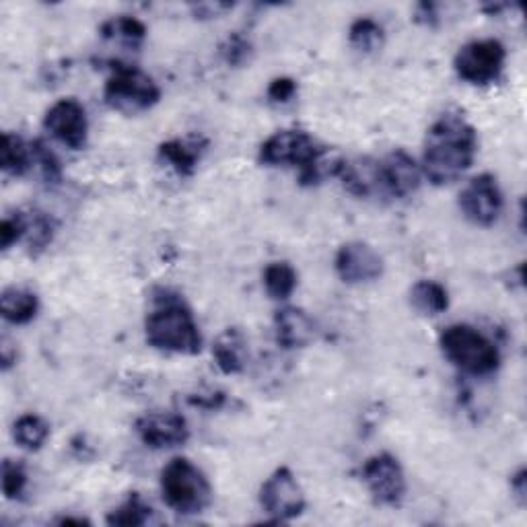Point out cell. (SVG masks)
Here are the masks:
<instances>
[{"label": "cell", "mask_w": 527, "mask_h": 527, "mask_svg": "<svg viewBox=\"0 0 527 527\" xmlns=\"http://www.w3.org/2000/svg\"><path fill=\"white\" fill-rule=\"evenodd\" d=\"M478 153L476 128L462 114H443L427 132L423 173L433 186L458 182Z\"/></svg>", "instance_id": "obj_1"}, {"label": "cell", "mask_w": 527, "mask_h": 527, "mask_svg": "<svg viewBox=\"0 0 527 527\" xmlns=\"http://www.w3.org/2000/svg\"><path fill=\"white\" fill-rule=\"evenodd\" d=\"M147 342L165 353L198 355L202 350V336L192 311L186 303L169 293L155 299V309L145 322Z\"/></svg>", "instance_id": "obj_2"}, {"label": "cell", "mask_w": 527, "mask_h": 527, "mask_svg": "<svg viewBox=\"0 0 527 527\" xmlns=\"http://www.w3.org/2000/svg\"><path fill=\"white\" fill-rule=\"evenodd\" d=\"M324 147L303 130H278L260 147V163L268 167H295L303 186L320 182Z\"/></svg>", "instance_id": "obj_3"}, {"label": "cell", "mask_w": 527, "mask_h": 527, "mask_svg": "<svg viewBox=\"0 0 527 527\" xmlns=\"http://www.w3.org/2000/svg\"><path fill=\"white\" fill-rule=\"evenodd\" d=\"M161 493L169 509L180 515L202 513L213 503V486L186 458L171 460L161 472Z\"/></svg>", "instance_id": "obj_4"}, {"label": "cell", "mask_w": 527, "mask_h": 527, "mask_svg": "<svg viewBox=\"0 0 527 527\" xmlns=\"http://www.w3.org/2000/svg\"><path fill=\"white\" fill-rule=\"evenodd\" d=\"M441 350L451 365L474 377L493 375L501 365L499 348L466 324L449 326L441 334Z\"/></svg>", "instance_id": "obj_5"}, {"label": "cell", "mask_w": 527, "mask_h": 527, "mask_svg": "<svg viewBox=\"0 0 527 527\" xmlns=\"http://www.w3.org/2000/svg\"><path fill=\"white\" fill-rule=\"evenodd\" d=\"M103 99L112 110L134 116L155 108L161 99V89L145 70L112 62V75L105 81Z\"/></svg>", "instance_id": "obj_6"}, {"label": "cell", "mask_w": 527, "mask_h": 527, "mask_svg": "<svg viewBox=\"0 0 527 527\" xmlns=\"http://www.w3.org/2000/svg\"><path fill=\"white\" fill-rule=\"evenodd\" d=\"M505 60L507 50L499 40H474L455 54L453 68L458 77L470 85H490L501 77Z\"/></svg>", "instance_id": "obj_7"}, {"label": "cell", "mask_w": 527, "mask_h": 527, "mask_svg": "<svg viewBox=\"0 0 527 527\" xmlns=\"http://www.w3.org/2000/svg\"><path fill=\"white\" fill-rule=\"evenodd\" d=\"M361 478L377 505L396 507L406 495V476L390 453H377L361 468Z\"/></svg>", "instance_id": "obj_8"}, {"label": "cell", "mask_w": 527, "mask_h": 527, "mask_svg": "<svg viewBox=\"0 0 527 527\" xmlns=\"http://www.w3.org/2000/svg\"><path fill=\"white\" fill-rule=\"evenodd\" d=\"M260 505L274 521H289L305 511V493L289 468L274 470L260 490Z\"/></svg>", "instance_id": "obj_9"}, {"label": "cell", "mask_w": 527, "mask_h": 527, "mask_svg": "<svg viewBox=\"0 0 527 527\" xmlns=\"http://www.w3.org/2000/svg\"><path fill=\"white\" fill-rule=\"evenodd\" d=\"M460 210L470 223L478 227L495 225L503 210V192L495 175H476L460 194Z\"/></svg>", "instance_id": "obj_10"}, {"label": "cell", "mask_w": 527, "mask_h": 527, "mask_svg": "<svg viewBox=\"0 0 527 527\" xmlns=\"http://www.w3.org/2000/svg\"><path fill=\"white\" fill-rule=\"evenodd\" d=\"M44 128L50 132V136L58 140V143L73 151H81L87 145L89 120L85 108L75 97L56 101L46 112Z\"/></svg>", "instance_id": "obj_11"}, {"label": "cell", "mask_w": 527, "mask_h": 527, "mask_svg": "<svg viewBox=\"0 0 527 527\" xmlns=\"http://www.w3.org/2000/svg\"><path fill=\"white\" fill-rule=\"evenodd\" d=\"M334 268L346 285L373 283L383 274V258L365 241H348L338 250Z\"/></svg>", "instance_id": "obj_12"}, {"label": "cell", "mask_w": 527, "mask_h": 527, "mask_svg": "<svg viewBox=\"0 0 527 527\" xmlns=\"http://www.w3.org/2000/svg\"><path fill=\"white\" fill-rule=\"evenodd\" d=\"M420 186V167L406 151H392L377 161V190L385 196L404 200Z\"/></svg>", "instance_id": "obj_13"}, {"label": "cell", "mask_w": 527, "mask_h": 527, "mask_svg": "<svg viewBox=\"0 0 527 527\" xmlns=\"http://www.w3.org/2000/svg\"><path fill=\"white\" fill-rule=\"evenodd\" d=\"M136 433L151 449L180 447L190 439L186 418L175 412H151L136 420Z\"/></svg>", "instance_id": "obj_14"}, {"label": "cell", "mask_w": 527, "mask_h": 527, "mask_svg": "<svg viewBox=\"0 0 527 527\" xmlns=\"http://www.w3.org/2000/svg\"><path fill=\"white\" fill-rule=\"evenodd\" d=\"M276 342L287 348H305L315 338V324L309 315L299 307L278 309L274 315Z\"/></svg>", "instance_id": "obj_15"}, {"label": "cell", "mask_w": 527, "mask_h": 527, "mask_svg": "<svg viewBox=\"0 0 527 527\" xmlns=\"http://www.w3.org/2000/svg\"><path fill=\"white\" fill-rule=\"evenodd\" d=\"M206 140L202 136H190V138H173L167 140L159 147V161L173 169L182 178H188L192 175L204 155L206 149Z\"/></svg>", "instance_id": "obj_16"}, {"label": "cell", "mask_w": 527, "mask_h": 527, "mask_svg": "<svg viewBox=\"0 0 527 527\" xmlns=\"http://www.w3.org/2000/svg\"><path fill=\"white\" fill-rule=\"evenodd\" d=\"M334 175L342 182L344 190L353 196L369 198L377 194V161L363 157V159H348L340 161L334 167Z\"/></svg>", "instance_id": "obj_17"}, {"label": "cell", "mask_w": 527, "mask_h": 527, "mask_svg": "<svg viewBox=\"0 0 527 527\" xmlns=\"http://www.w3.org/2000/svg\"><path fill=\"white\" fill-rule=\"evenodd\" d=\"M213 357L217 367L225 375H237L245 369V361H248V342L245 336L237 328L225 330L213 346Z\"/></svg>", "instance_id": "obj_18"}, {"label": "cell", "mask_w": 527, "mask_h": 527, "mask_svg": "<svg viewBox=\"0 0 527 527\" xmlns=\"http://www.w3.org/2000/svg\"><path fill=\"white\" fill-rule=\"evenodd\" d=\"M105 42H116L128 50H140L147 42V25L130 15H118L105 21L99 29Z\"/></svg>", "instance_id": "obj_19"}, {"label": "cell", "mask_w": 527, "mask_h": 527, "mask_svg": "<svg viewBox=\"0 0 527 527\" xmlns=\"http://www.w3.org/2000/svg\"><path fill=\"white\" fill-rule=\"evenodd\" d=\"M40 311V299L25 287H9L0 295V313L11 324H29Z\"/></svg>", "instance_id": "obj_20"}, {"label": "cell", "mask_w": 527, "mask_h": 527, "mask_svg": "<svg viewBox=\"0 0 527 527\" xmlns=\"http://www.w3.org/2000/svg\"><path fill=\"white\" fill-rule=\"evenodd\" d=\"M31 165V145H27L21 136L5 132L3 149H0V167H3V171L7 175H13V178H19V175L29 171Z\"/></svg>", "instance_id": "obj_21"}, {"label": "cell", "mask_w": 527, "mask_h": 527, "mask_svg": "<svg viewBox=\"0 0 527 527\" xmlns=\"http://www.w3.org/2000/svg\"><path fill=\"white\" fill-rule=\"evenodd\" d=\"M412 305L425 315H439L449 307V293L435 280H418L410 291Z\"/></svg>", "instance_id": "obj_22"}, {"label": "cell", "mask_w": 527, "mask_h": 527, "mask_svg": "<svg viewBox=\"0 0 527 527\" xmlns=\"http://www.w3.org/2000/svg\"><path fill=\"white\" fill-rule=\"evenodd\" d=\"M13 437L19 447L38 451L50 437V425L38 414H23L13 427Z\"/></svg>", "instance_id": "obj_23"}, {"label": "cell", "mask_w": 527, "mask_h": 527, "mask_svg": "<svg viewBox=\"0 0 527 527\" xmlns=\"http://www.w3.org/2000/svg\"><path fill=\"white\" fill-rule=\"evenodd\" d=\"M23 217H25L23 241L27 245V252L31 256H40L54 239V223L44 213H38V210H33L29 215L23 213Z\"/></svg>", "instance_id": "obj_24"}, {"label": "cell", "mask_w": 527, "mask_h": 527, "mask_svg": "<svg viewBox=\"0 0 527 527\" xmlns=\"http://www.w3.org/2000/svg\"><path fill=\"white\" fill-rule=\"evenodd\" d=\"M348 40H350V46H353L355 50L363 54H375L385 44V31L375 19L361 17L350 25Z\"/></svg>", "instance_id": "obj_25"}, {"label": "cell", "mask_w": 527, "mask_h": 527, "mask_svg": "<svg viewBox=\"0 0 527 527\" xmlns=\"http://www.w3.org/2000/svg\"><path fill=\"white\" fill-rule=\"evenodd\" d=\"M264 287L272 299H289L297 289V270L289 262H272L264 270Z\"/></svg>", "instance_id": "obj_26"}, {"label": "cell", "mask_w": 527, "mask_h": 527, "mask_svg": "<svg viewBox=\"0 0 527 527\" xmlns=\"http://www.w3.org/2000/svg\"><path fill=\"white\" fill-rule=\"evenodd\" d=\"M153 509L143 501L138 493H132L118 509H114L108 517H105V523L112 527H138L145 525L151 519Z\"/></svg>", "instance_id": "obj_27"}, {"label": "cell", "mask_w": 527, "mask_h": 527, "mask_svg": "<svg viewBox=\"0 0 527 527\" xmlns=\"http://www.w3.org/2000/svg\"><path fill=\"white\" fill-rule=\"evenodd\" d=\"M31 157H33V163L40 167L42 178L48 184H60L62 182V165H60L56 153L44 143V140H33Z\"/></svg>", "instance_id": "obj_28"}, {"label": "cell", "mask_w": 527, "mask_h": 527, "mask_svg": "<svg viewBox=\"0 0 527 527\" xmlns=\"http://www.w3.org/2000/svg\"><path fill=\"white\" fill-rule=\"evenodd\" d=\"M27 486V472L25 466L13 460H5L3 464V493L9 501L21 499Z\"/></svg>", "instance_id": "obj_29"}, {"label": "cell", "mask_w": 527, "mask_h": 527, "mask_svg": "<svg viewBox=\"0 0 527 527\" xmlns=\"http://www.w3.org/2000/svg\"><path fill=\"white\" fill-rule=\"evenodd\" d=\"M221 58L229 66H241L252 56V44L248 38H243L241 33H231L229 38L221 44Z\"/></svg>", "instance_id": "obj_30"}, {"label": "cell", "mask_w": 527, "mask_h": 527, "mask_svg": "<svg viewBox=\"0 0 527 527\" xmlns=\"http://www.w3.org/2000/svg\"><path fill=\"white\" fill-rule=\"evenodd\" d=\"M23 233H25V217L23 213H15V215H7L0 223V248L5 252L9 248H13L15 243L23 241Z\"/></svg>", "instance_id": "obj_31"}, {"label": "cell", "mask_w": 527, "mask_h": 527, "mask_svg": "<svg viewBox=\"0 0 527 527\" xmlns=\"http://www.w3.org/2000/svg\"><path fill=\"white\" fill-rule=\"evenodd\" d=\"M297 95V81L291 77H278L268 87V99L272 103H289Z\"/></svg>", "instance_id": "obj_32"}, {"label": "cell", "mask_w": 527, "mask_h": 527, "mask_svg": "<svg viewBox=\"0 0 527 527\" xmlns=\"http://www.w3.org/2000/svg\"><path fill=\"white\" fill-rule=\"evenodd\" d=\"M511 493L521 507L527 503V472H525V468H521L517 474H513Z\"/></svg>", "instance_id": "obj_33"}, {"label": "cell", "mask_w": 527, "mask_h": 527, "mask_svg": "<svg viewBox=\"0 0 527 527\" xmlns=\"http://www.w3.org/2000/svg\"><path fill=\"white\" fill-rule=\"evenodd\" d=\"M233 5H223V3H204V5H194L192 11L196 15V19H213L219 17L225 11H231Z\"/></svg>", "instance_id": "obj_34"}, {"label": "cell", "mask_w": 527, "mask_h": 527, "mask_svg": "<svg viewBox=\"0 0 527 527\" xmlns=\"http://www.w3.org/2000/svg\"><path fill=\"white\" fill-rule=\"evenodd\" d=\"M414 21L423 23V25H429V27L437 25V21H439L437 7L431 5V3H420V5L416 7V11H414Z\"/></svg>", "instance_id": "obj_35"}, {"label": "cell", "mask_w": 527, "mask_h": 527, "mask_svg": "<svg viewBox=\"0 0 527 527\" xmlns=\"http://www.w3.org/2000/svg\"><path fill=\"white\" fill-rule=\"evenodd\" d=\"M60 523L62 525H89V521L81 519V517H64Z\"/></svg>", "instance_id": "obj_36"}]
</instances>
